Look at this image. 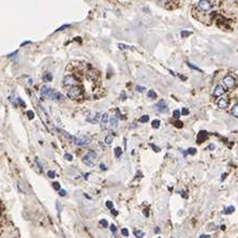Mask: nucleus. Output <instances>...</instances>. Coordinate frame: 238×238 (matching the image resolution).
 Listing matches in <instances>:
<instances>
[{
	"mask_svg": "<svg viewBox=\"0 0 238 238\" xmlns=\"http://www.w3.org/2000/svg\"><path fill=\"white\" fill-rule=\"evenodd\" d=\"M51 100L56 101V102H62V101L64 100V97H63V94H61L60 92L56 91V92L54 93V96L52 97V99H51Z\"/></svg>",
	"mask_w": 238,
	"mask_h": 238,
	"instance_id": "nucleus-14",
	"label": "nucleus"
},
{
	"mask_svg": "<svg viewBox=\"0 0 238 238\" xmlns=\"http://www.w3.org/2000/svg\"><path fill=\"white\" fill-rule=\"evenodd\" d=\"M110 122V116L107 113H104L103 115L101 116V128L105 129L107 127V123Z\"/></svg>",
	"mask_w": 238,
	"mask_h": 238,
	"instance_id": "nucleus-10",
	"label": "nucleus"
},
{
	"mask_svg": "<svg viewBox=\"0 0 238 238\" xmlns=\"http://www.w3.org/2000/svg\"><path fill=\"white\" fill-rule=\"evenodd\" d=\"M100 224H101V225H102V226H103V227H107V225H108L107 221L104 220V219H103V220H101V221H100Z\"/></svg>",
	"mask_w": 238,
	"mask_h": 238,
	"instance_id": "nucleus-36",
	"label": "nucleus"
},
{
	"mask_svg": "<svg viewBox=\"0 0 238 238\" xmlns=\"http://www.w3.org/2000/svg\"><path fill=\"white\" fill-rule=\"evenodd\" d=\"M155 107L157 110H159L160 113H166V112H168V107H167V104L165 103L164 100H160L157 104H155Z\"/></svg>",
	"mask_w": 238,
	"mask_h": 238,
	"instance_id": "nucleus-8",
	"label": "nucleus"
},
{
	"mask_svg": "<svg viewBox=\"0 0 238 238\" xmlns=\"http://www.w3.org/2000/svg\"><path fill=\"white\" fill-rule=\"evenodd\" d=\"M134 235L136 236L138 238H142V237H144V232H142V231H140V230H136V231L134 232Z\"/></svg>",
	"mask_w": 238,
	"mask_h": 238,
	"instance_id": "nucleus-24",
	"label": "nucleus"
},
{
	"mask_svg": "<svg viewBox=\"0 0 238 238\" xmlns=\"http://www.w3.org/2000/svg\"><path fill=\"white\" fill-rule=\"evenodd\" d=\"M208 136V133L206 131H201L197 135V143H202L203 141H205Z\"/></svg>",
	"mask_w": 238,
	"mask_h": 238,
	"instance_id": "nucleus-15",
	"label": "nucleus"
},
{
	"mask_svg": "<svg viewBox=\"0 0 238 238\" xmlns=\"http://www.w3.org/2000/svg\"><path fill=\"white\" fill-rule=\"evenodd\" d=\"M96 160H97V155L94 151L87 152L86 155L83 157V162L86 165H88V166H93L94 163H96Z\"/></svg>",
	"mask_w": 238,
	"mask_h": 238,
	"instance_id": "nucleus-1",
	"label": "nucleus"
},
{
	"mask_svg": "<svg viewBox=\"0 0 238 238\" xmlns=\"http://www.w3.org/2000/svg\"><path fill=\"white\" fill-rule=\"evenodd\" d=\"M141 122H147L148 120H149V116L148 115H144V116H142V117H141Z\"/></svg>",
	"mask_w": 238,
	"mask_h": 238,
	"instance_id": "nucleus-26",
	"label": "nucleus"
},
{
	"mask_svg": "<svg viewBox=\"0 0 238 238\" xmlns=\"http://www.w3.org/2000/svg\"><path fill=\"white\" fill-rule=\"evenodd\" d=\"M215 148H216V146H215L214 144H210V145L208 146V149H209V150H214Z\"/></svg>",
	"mask_w": 238,
	"mask_h": 238,
	"instance_id": "nucleus-45",
	"label": "nucleus"
},
{
	"mask_svg": "<svg viewBox=\"0 0 238 238\" xmlns=\"http://www.w3.org/2000/svg\"><path fill=\"white\" fill-rule=\"evenodd\" d=\"M100 167H101V169H102V171H105L106 169V167H105V165L103 164V163H102V164L100 165Z\"/></svg>",
	"mask_w": 238,
	"mask_h": 238,
	"instance_id": "nucleus-46",
	"label": "nucleus"
},
{
	"mask_svg": "<svg viewBox=\"0 0 238 238\" xmlns=\"http://www.w3.org/2000/svg\"><path fill=\"white\" fill-rule=\"evenodd\" d=\"M150 147H151V148H152V149L155 150V151H156V152H160V150H161V149H160V148H159V147H157V146H156V145H155V144H150Z\"/></svg>",
	"mask_w": 238,
	"mask_h": 238,
	"instance_id": "nucleus-34",
	"label": "nucleus"
},
{
	"mask_svg": "<svg viewBox=\"0 0 238 238\" xmlns=\"http://www.w3.org/2000/svg\"><path fill=\"white\" fill-rule=\"evenodd\" d=\"M148 98H150V99H157V93L155 92V90H149L148 91Z\"/></svg>",
	"mask_w": 238,
	"mask_h": 238,
	"instance_id": "nucleus-21",
	"label": "nucleus"
},
{
	"mask_svg": "<svg viewBox=\"0 0 238 238\" xmlns=\"http://www.w3.org/2000/svg\"><path fill=\"white\" fill-rule=\"evenodd\" d=\"M59 194H60V195H61V196H66V190H59Z\"/></svg>",
	"mask_w": 238,
	"mask_h": 238,
	"instance_id": "nucleus-41",
	"label": "nucleus"
},
{
	"mask_svg": "<svg viewBox=\"0 0 238 238\" xmlns=\"http://www.w3.org/2000/svg\"><path fill=\"white\" fill-rule=\"evenodd\" d=\"M118 127V117L113 115L110 118V129H117Z\"/></svg>",
	"mask_w": 238,
	"mask_h": 238,
	"instance_id": "nucleus-11",
	"label": "nucleus"
},
{
	"mask_svg": "<svg viewBox=\"0 0 238 238\" xmlns=\"http://www.w3.org/2000/svg\"><path fill=\"white\" fill-rule=\"evenodd\" d=\"M136 89H138V91H140V92H143V91L145 90V87H141V86H138V87H136Z\"/></svg>",
	"mask_w": 238,
	"mask_h": 238,
	"instance_id": "nucleus-44",
	"label": "nucleus"
},
{
	"mask_svg": "<svg viewBox=\"0 0 238 238\" xmlns=\"http://www.w3.org/2000/svg\"><path fill=\"white\" fill-rule=\"evenodd\" d=\"M47 176H48L49 178H54V177L56 176V173H55V171H48V172H47Z\"/></svg>",
	"mask_w": 238,
	"mask_h": 238,
	"instance_id": "nucleus-31",
	"label": "nucleus"
},
{
	"mask_svg": "<svg viewBox=\"0 0 238 238\" xmlns=\"http://www.w3.org/2000/svg\"><path fill=\"white\" fill-rule=\"evenodd\" d=\"M64 159L68 160V161H72V160H73V156H72L71 153H66V155H64Z\"/></svg>",
	"mask_w": 238,
	"mask_h": 238,
	"instance_id": "nucleus-32",
	"label": "nucleus"
},
{
	"mask_svg": "<svg viewBox=\"0 0 238 238\" xmlns=\"http://www.w3.org/2000/svg\"><path fill=\"white\" fill-rule=\"evenodd\" d=\"M199 238H210V236L209 235H201Z\"/></svg>",
	"mask_w": 238,
	"mask_h": 238,
	"instance_id": "nucleus-47",
	"label": "nucleus"
},
{
	"mask_svg": "<svg viewBox=\"0 0 238 238\" xmlns=\"http://www.w3.org/2000/svg\"><path fill=\"white\" fill-rule=\"evenodd\" d=\"M106 207H107V208H110V209H113V203H112L110 201L106 202Z\"/></svg>",
	"mask_w": 238,
	"mask_h": 238,
	"instance_id": "nucleus-39",
	"label": "nucleus"
},
{
	"mask_svg": "<svg viewBox=\"0 0 238 238\" xmlns=\"http://www.w3.org/2000/svg\"><path fill=\"white\" fill-rule=\"evenodd\" d=\"M121 155H122V150H121L120 147L115 148V157L116 158H120Z\"/></svg>",
	"mask_w": 238,
	"mask_h": 238,
	"instance_id": "nucleus-20",
	"label": "nucleus"
},
{
	"mask_svg": "<svg viewBox=\"0 0 238 238\" xmlns=\"http://www.w3.org/2000/svg\"><path fill=\"white\" fill-rule=\"evenodd\" d=\"M173 116H174V118L178 119V118L180 117V110H174V113H173Z\"/></svg>",
	"mask_w": 238,
	"mask_h": 238,
	"instance_id": "nucleus-30",
	"label": "nucleus"
},
{
	"mask_svg": "<svg viewBox=\"0 0 238 238\" xmlns=\"http://www.w3.org/2000/svg\"><path fill=\"white\" fill-rule=\"evenodd\" d=\"M197 8H199V10L202 11H209L211 10V8H212V2L210 1H207V0H202V1H199L197 3Z\"/></svg>",
	"mask_w": 238,
	"mask_h": 238,
	"instance_id": "nucleus-6",
	"label": "nucleus"
},
{
	"mask_svg": "<svg viewBox=\"0 0 238 238\" xmlns=\"http://www.w3.org/2000/svg\"><path fill=\"white\" fill-rule=\"evenodd\" d=\"M187 64L190 66V68H192V69H194V70H196V71H201V69L199 68H197V66H193V64H191L190 62H187Z\"/></svg>",
	"mask_w": 238,
	"mask_h": 238,
	"instance_id": "nucleus-38",
	"label": "nucleus"
},
{
	"mask_svg": "<svg viewBox=\"0 0 238 238\" xmlns=\"http://www.w3.org/2000/svg\"><path fill=\"white\" fill-rule=\"evenodd\" d=\"M27 116L29 119H33L35 118V113L32 110H27Z\"/></svg>",
	"mask_w": 238,
	"mask_h": 238,
	"instance_id": "nucleus-28",
	"label": "nucleus"
},
{
	"mask_svg": "<svg viewBox=\"0 0 238 238\" xmlns=\"http://www.w3.org/2000/svg\"><path fill=\"white\" fill-rule=\"evenodd\" d=\"M68 27H69V25H64V26H62V27L58 28L56 31H60V30H63V29H66V28H68Z\"/></svg>",
	"mask_w": 238,
	"mask_h": 238,
	"instance_id": "nucleus-43",
	"label": "nucleus"
},
{
	"mask_svg": "<svg viewBox=\"0 0 238 238\" xmlns=\"http://www.w3.org/2000/svg\"><path fill=\"white\" fill-rule=\"evenodd\" d=\"M223 83H224V85L227 87V88H233V87L235 86L236 82H235V79H234L233 76L227 75V76H225V77H224Z\"/></svg>",
	"mask_w": 238,
	"mask_h": 238,
	"instance_id": "nucleus-9",
	"label": "nucleus"
},
{
	"mask_svg": "<svg viewBox=\"0 0 238 238\" xmlns=\"http://www.w3.org/2000/svg\"><path fill=\"white\" fill-rule=\"evenodd\" d=\"M59 132L61 133V134L63 135V136H64V138H68V140L74 141V136H72L71 134H69V133L66 132V131H63V130H59Z\"/></svg>",
	"mask_w": 238,
	"mask_h": 238,
	"instance_id": "nucleus-16",
	"label": "nucleus"
},
{
	"mask_svg": "<svg viewBox=\"0 0 238 238\" xmlns=\"http://www.w3.org/2000/svg\"><path fill=\"white\" fill-rule=\"evenodd\" d=\"M112 214H113L114 216H117V215H118V212L115 210V209H112Z\"/></svg>",
	"mask_w": 238,
	"mask_h": 238,
	"instance_id": "nucleus-48",
	"label": "nucleus"
},
{
	"mask_svg": "<svg viewBox=\"0 0 238 238\" xmlns=\"http://www.w3.org/2000/svg\"><path fill=\"white\" fill-rule=\"evenodd\" d=\"M228 102H230V101H228V99H226V98L220 99V100L218 101V107L221 108V110H224V108L227 107Z\"/></svg>",
	"mask_w": 238,
	"mask_h": 238,
	"instance_id": "nucleus-13",
	"label": "nucleus"
},
{
	"mask_svg": "<svg viewBox=\"0 0 238 238\" xmlns=\"http://www.w3.org/2000/svg\"><path fill=\"white\" fill-rule=\"evenodd\" d=\"M110 231H112V233H113L114 235H116V233H117V227H116L114 224H112V225H110Z\"/></svg>",
	"mask_w": 238,
	"mask_h": 238,
	"instance_id": "nucleus-33",
	"label": "nucleus"
},
{
	"mask_svg": "<svg viewBox=\"0 0 238 238\" xmlns=\"http://www.w3.org/2000/svg\"><path fill=\"white\" fill-rule=\"evenodd\" d=\"M43 81L44 82H52L53 81L52 73H45L44 75H43Z\"/></svg>",
	"mask_w": 238,
	"mask_h": 238,
	"instance_id": "nucleus-17",
	"label": "nucleus"
},
{
	"mask_svg": "<svg viewBox=\"0 0 238 238\" xmlns=\"http://www.w3.org/2000/svg\"><path fill=\"white\" fill-rule=\"evenodd\" d=\"M151 125H152V128H153V129H158L160 127V120H158V119L152 120Z\"/></svg>",
	"mask_w": 238,
	"mask_h": 238,
	"instance_id": "nucleus-23",
	"label": "nucleus"
},
{
	"mask_svg": "<svg viewBox=\"0 0 238 238\" xmlns=\"http://www.w3.org/2000/svg\"><path fill=\"white\" fill-rule=\"evenodd\" d=\"M231 113L233 116H235V117H238V104H235V105L232 107L231 110Z\"/></svg>",
	"mask_w": 238,
	"mask_h": 238,
	"instance_id": "nucleus-18",
	"label": "nucleus"
},
{
	"mask_svg": "<svg viewBox=\"0 0 238 238\" xmlns=\"http://www.w3.org/2000/svg\"><path fill=\"white\" fill-rule=\"evenodd\" d=\"M193 32L192 31H187V30H182L181 32H180V35H181V37L182 38H187V37H189V36H191Z\"/></svg>",
	"mask_w": 238,
	"mask_h": 238,
	"instance_id": "nucleus-22",
	"label": "nucleus"
},
{
	"mask_svg": "<svg viewBox=\"0 0 238 238\" xmlns=\"http://www.w3.org/2000/svg\"><path fill=\"white\" fill-rule=\"evenodd\" d=\"M113 140H114L113 135L108 134L107 136L105 138V144H106V145H112V143H113Z\"/></svg>",
	"mask_w": 238,
	"mask_h": 238,
	"instance_id": "nucleus-19",
	"label": "nucleus"
},
{
	"mask_svg": "<svg viewBox=\"0 0 238 238\" xmlns=\"http://www.w3.org/2000/svg\"><path fill=\"white\" fill-rule=\"evenodd\" d=\"M224 92H225L224 87L221 86V85H218L214 90V96L215 97H220V96H222V94H224Z\"/></svg>",
	"mask_w": 238,
	"mask_h": 238,
	"instance_id": "nucleus-12",
	"label": "nucleus"
},
{
	"mask_svg": "<svg viewBox=\"0 0 238 238\" xmlns=\"http://www.w3.org/2000/svg\"><path fill=\"white\" fill-rule=\"evenodd\" d=\"M81 94H82V89L77 86L71 87V88L68 90V97H69L70 99H72V100L77 99Z\"/></svg>",
	"mask_w": 238,
	"mask_h": 238,
	"instance_id": "nucleus-2",
	"label": "nucleus"
},
{
	"mask_svg": "<svg viewBox=\"0 0 238 238\" xmlns=\"http://www.w3.org/2000/svg\"><path fill=\"white\" fill-rule=\"evenodd\" d=\"M175 125H176L177 128H182V122L179 120H177L176 122H175Z\"/></svg>",
	"mask_w": 238,
	"mask_h": 238,
	"instance_id": "nucleus-40",
	"label": "nucleus"
},
{
	"mask_svg": "<svg viewBox=\"0 0 238 238\" xmlns=\"http://www.w3.org/2000/svg\"><path fill=\"white\" fill-rule=\"evenodd\" d=\"M172 238H175V237H172Z\"/></svg>",
	"mask_w": 238,
	"mask_h": 238,
	"instance_id": "nucleus-49",
	"label": "nucleus"
},
{
	"mask_svg": "<svg viewBox=\"0 0 238 238\" xmlns=\"http://www.w3.org/2000/svg\"><path fill=\"white\" fill-rule=\"evenodd\" d=\"M187 153H189V155H195L196 153V149L195 148H189V149L187 150Z\"/></svg>",
	"mask_w": 238,
	"mask_h": 238,
	"instance_id": "nucleus-27",
	"label": "nucleus"
},
{
	"mask_svg": "<svg viewBox=\"0 0 238 238\" xmlns=\"http://www.w3.org/2000/svg\"><path fill=\"white\" fill-rule=\"evenodd\" d=\"M121 234H122L123 236H125V237H128V236H129V231L127 230V228H122V231H121Z\"/></svg>",
	"mask_w": 238,
	"mask_h": 238,
	"instance_id": "nucleus-37",
	"label": "nucleus"
},
{
	"mask_svg": "<svg viewBox=\"0 0 238 238\" xmlns=\"http://www.w3.org/2000/svg\"><path fill=\"white\" fill-rule=\"evenodd\" d=\"M234 210H235V208H234L233 206H230V207H227V208L224 209V214H226V215L232 214V212H233Z\"/></svg>",
	"mask_w": 238,
	"mask_h": 238,
	"instance_id": "nucleus-25",
	"label": "nucleus"
},
{
	"mask_svg": "<svg viewBox=\"0 0 238 238\" xmlns=\"http://www.w3.org/2000/svg\"><path fill=\"white\" fill-rule=\"evenodd\" d=\"M181 113H182V115H188V114H189V110L184 107V108H182V110H181Z\"/></svg>",
	"mask_w": 238,
	"mask_h": 238,
	"instance_id": "nucleus-42",
	"label": "nucleus"
},
{
	"mask_svg": "<svg viewBox=\"0 0 238 238\" xmlns=\"http://www.w3.org/2000/svg\"><path fill=\"white\" fill-rule=\"evenodd\" d=\"M53 188H54L55 190H60V184H58V182H53Z\"/></svg>",
	"mask_w": 238,
	"mask_h": 238,
	"instance_id": "nucleus-35",
	"label": "nucleus"
},
{
	"mask_svg": "<svg viewBox=\"0 0 238 238\" xmlns=\"http://www.w3.org/2000/svg\"><path fill=\"white\" fill-rule=\"evenodd\" d=\"M119 47H120L121 49H132V46H129V45L122 44V43H120V44H119Z\"/></svg>",
	"mask_w": 238,
	"mask_h": 238,
	"instance_id": "nucleus-29",
	"label": "nucleus"
},
{
	"mask_svg": "<svg viewBox=\"0 0 238 238\" xmlns=\"http://www.w3.org/2000/svg\"><path fill=\"white\" fill-rule=\"evenodd\" d=\"M56 92V90H54L53 88H49L47 86H43L41 88V96L47 99H52V97L54 96V93Z\"/></svg>",
	"mask_w": 238,
	"mask_h": 238,
	"instance_id": "nucleus-5",
	"label": "nucleus"
},
{
	"mask_svg": "<svg viewBox=\"0 0 238 238\" xmlns=\"http://www.w3.org/2000/svg\"><path fill=\"white\" fill-rule=\"evenodd\" d=\"M73 142L79 146H88L91 143V138L89 136H79V138H74Z\"/></svg>",
	"mask_w": 238,
	"mask_h": 238,
	"instance_id": "nucleus-3",
	"label": "nucleus"
},
{
	"mask_svg": "<svg viewBox=\"0 0 238 238\" xmlns=\"http://www.w3.org/2000/svg\"><path fill=\"white\" fill-rule=\"evenodd\" d=\"M77 84V81L74 76L72 75H66L63 79V85L64 86H69V87H74Z\"/></svg>",
	"mask_w": 238,
	"mask_h": 238,
	"instance_id": "nucleus-7",
	"label": "nucleus"
},
{
	"mask_svg": "<svg viewBox=\"0 0 238 238\" xmlns=\"http://www.w3.org/2000/svg\"><path fill=\"white\" fill-rule=\"evenodd\" d=\"M100 119H101V114L98 113V112H91L86 117V120L90 123H93V125L98 123Z\"/></svg>",
	"mask_w": 238,
	"mask_h": 238,
	"instance_id": "nucleus-4",
	"label": "nucleus"
}]
</instances>
